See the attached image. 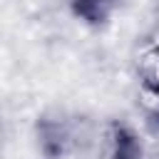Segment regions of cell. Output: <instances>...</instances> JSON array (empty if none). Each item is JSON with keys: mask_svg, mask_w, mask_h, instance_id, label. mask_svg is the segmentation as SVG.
I'll return each mask as SVG.
<instances>
[{"mask_svg": "<svg viewBox=\"0 0 159 159\" xmlns=\"http://www.w3.org/2000/svg\"><path fill=\"white\" fill-rule=\"evenodd\" d=\"M119 5V0H70V7L75 17L84 20L87 25H102L112 15V10Z\"/></svg>", "mask_w": 159, "mask_h": 159, "instance_id": "cell-1", "label": "cell"}, {"mask_svg": "<svg viewBox=\"0 0 159 159\" xmlns=\"http://www.w3.org/2000/svg\"><path fill=\"white\" fill-rule=\"evenodd\" d=\"M112 159H142V144L127 127H114Z\"/></svg>", "mask_w": 159, "mask_h": 159, "instance_id": "cell-2", "label": "cell"}, {"mask_svg": "<svg viewBox=\"0 0 159 159\" xmlns=\"http://www.w3.org/2000/svg\"><path fill=\"white\" fill-rule=\"evenodd\" d=\"M157 57H159V47H157ZM152 89H154V92H157V94H159V77H157V82H154V84H152Z\"/></svg>", "mask_w": 159, "mask_h": 159, "instance_id": "cell-3", "label": "cell"}]
</instances>
